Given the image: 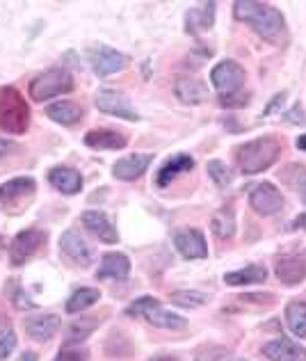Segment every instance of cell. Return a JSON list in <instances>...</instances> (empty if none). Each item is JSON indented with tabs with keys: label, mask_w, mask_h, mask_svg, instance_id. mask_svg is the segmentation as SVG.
Listing matches in <instances>:
<instances>
[{
	"label": "cell",
	"mask_w": 306,
	"mask_h": 361,
	"mask_svg": "<svg viewBox=\"0 0 306 361\" xmlns=\"http://www.w3.org/2000/svg\"><path fill=\"white\" fill-rule=\"evenodd\" d=\"M14 348H16V334H14V329L0 331V359H7L9 355L14 353Z\"/></svg>",
	"instance_id": "obj_36"
},
{
	"label": "cell",
	"mask_w": 306,
	"mask_h": 361,
	"mask_svg": "<svg viewBox=\"0 0 306 361\" xmlns=\"http://www.w3.org/2000/svg\"><path fill=\"white\" fill-rule=\"evenodd\" d=\"M90 62H92L94 73L105 78V75H114L126 69L128 58L123 53L110 49V46H97V49L90 51Z\"/></svg>",
	"instance_id": "obj_8"
},
{
	"label": "cell",
	"mask_w": 306,
	"mask_h": 361,
	"mask_svg": "<svg viewBox=\"0 0 306 361\" xmlns=\"http://www.w3.org/2000/svg\"><path fill=\"white\" fill-rule=\"evenodd\" d=\"M250 206L258 215H276L283 208V197L272 183H258L250 192Z\"/></svg>",
	"instance_id": "obj_9"
},
{
	"label": "cell",
	"mask_w": 306,
	"mask_h": 361,
	"mask_svg": "<svg viewBox=\"0 0 306 361\" xmlns=\"http://www.w3.org/2000/svg\"><path fill=\"white\" fill-rule=\"evenodd\" d=\"M281 156V142L276 137H258L252 142H245L243 147L235 149L238 169L243 174H261L267 167L276 163V158Z\"/></svg>",
	"instance_id": "obj_2"
},
{
	"label": "cell",
	"mask_w": 306,
	"mask_h": 361,
	"mask_svg": "<svg viewBox=\"0 0 306 361\" xmlns=\"http://www.w3.org/2000/svg\"><path fill=\"white\" fill-rule=\"evenodd\" d=\"M82 224H85V229L97 235L101 243H108V245L119 243V233L114 229V224L108 220V215H103L99 211H85Z\"/></svg>",
	"instance_id": "obj_16"
},
{
	"label": "cell",
	"mask_w": 306,
	"mask_h": 361,
	"mask_svg": "<svg viewBox=\"0 0 306 361\" xmlns=\"http://www.w3.org/2000/svg\"><path fill=\"white\" fill-rule=\"evenodd\" d=\"M21 361H37V355L35 353H23L21 355Z\"/></svg>",
	"instance_id": "obj_38"
},
{
	"label": "cell",
	"mask_w": 306,
	"mask_h": 361,
	"mask_svg": "<svg viewBox=\"0 0 306 361\" xmlns=\"http://www.w3.org/2000/svg\"><path fill=\"white\" fill-rule=\"evenodd\" d=\"M49 183L62 195H78L82 190V176L73 167L57 165L49 172Z\"/></svg>",
	"instance_id": "obj_18"
},
{
	"label": "cell",
	"mask_w": 306,
	"mask_h": 361,
	"mask_svg": "<svg viewBox=\"0 0 306 361\" xmlns=\"http://www.w3.org/2000/svg\"><path fill=\"white\" fill-rule=\"evenodd\" d=\"M7 149H9V145H7V142H5L3 137H0V156L7 154Z\"/></svg>",
	"instance_id": "obj_39"
},
{
	"label": "cell",
	"mask_w": 306,
	"mask_h": 361,
	"mask_svg": "<svg viewBox=\"0 0 306 361\" xmlns=\"http://www.w3.org/2000/svg\"><path fill=\"white\" fill-rule=\"evenodd\" d=\"M97 108L105 115H112V117H119V119H128V121H137L140 115L135 106H133V101L126 97L123 92L119 90H112V87H103L97 92Z\"/></svg>",
	"instance_id": "obj_5"
},
{
	"label": "cell",
	"mask_w": 306,
	"mask_h": 361,
	"mask_svg": "<svg viewBox=\"0 0 306 361\" xmlns=\"http://www.w3.org/2000/svg\"><path fill=\"white\" fill-rule=\"evenodd\" d=\"M208 176L215 180V185L217 188H226V185H231V180H233V172L228 169L222 160H208Z\"/></svg>",
	"instance_id": "obj_32"
},
{
	"label": "cell",
	"mask_w": 306,
	"mask_h": 361,
	"mask_svg": "<svg viewBox=\"0 0 306 361\" xmlns=\"http://www.w3.org/2000/svg\"><path fill=\"white\" fill-rule=\"evenodd\" d=\"M46 245V233L39 229H25L21 233H16V238L9 243V259L14 265H21L25 261H30L32 256Z\"/></svg>",
	"instance_id": "obj_7"
},
{
	"label": "cell",
	"mask_w": 306,
	"mask_h": 361,
	"mask_svg": "<svg viewBox=\"0 0 306 361\" xmlns=\"http://www.w3.org/2000/svg\"><path fill=\"white\" fill-rule=\"evenodd\" d=\"M151 156L149 154H130V156H123L121 160H117L112 167V174L114 178L119 180H135L142 174L147 172L149 165H151Z\"/></svg>",
	"instance_id": "obj_15"
},
{
	"label": "cell",
	"mask_w": 306,
	"mask_h": 361,
	"mask_svg": "<svg viewBox=\"0 0 306 361\" xmlns=\"http://www.w3.org/2000/svg\"><path fill=\"white\" fill-rule=\"evenodd\" d=\"M60 327H62V318L55 316V313H42V316L25 320V334L35 341H39V343L51 341L57 331H60Z\"/></svg>",
	"instance_id": "obj_12"
},
{
	"label": "cell",
	"mask_w": 306,
	"mask_h": 361,
	"mask_svg": "<svg viewBox=\"0 0 306 361\" xmlns=\"http://www.w3.org/2000/svg\"><path fill=\"white\" fill-rule=\"evenodd\" d=\"M94 320H78V322H71L69 327V334H66V345H78L87 338L92 331H94Z\"/></svg>",
	"instance_id": "obj_33"
},
{
	"label": "cell",
	"mask_w": 306,
	"mask_h": 361,
	"mask_svg": "<svg viewBox=\"0 0 306 361\" xmlns=\"http://www.w3.org/2000/svg\"><path fill=\"white\" fill-rule=\"evenodd\" d=\"M210 231L215 233V238L226 240L235 233V215L231 208H219L210 220Z\"/></svg>",
	"instance_id": "obj_27"
},
{
	"label": "cell",
	"mask_w": 306,
	"mask_h": 361,
	"mask_svg": "<svg viewBox=\"0 0 306 361\" xmlns=\"http://www.w3.org/2000/svg\"><path fill=\"white\" fill-rule=\"evenodd\" d=\"M247 103H250V94L245 90L233 94H219V106L222 108H245Z\"/></svg>",
	"instance_id": "obj_34"
},
{
	"label": "cell",
	"mask_w": 306,
	"mask_h": 361,
	"mask_svg": "<svg viewBox=\"0 0 306 361\" xmlns=\"http://www.w3.org/2000/svg\"><path fill=\"white\" fill-rule=\"evenodd\" d=\"M171 302L178 304V307H185V309H197V307H204V304L208 302V295H204V293L199 290H176L171 293Z\"/></svg>",
	"instance_id": "obj_31"
},
{
	"label": "cell",
	"mask_w": 306,
	"mask_h": 361,
	"mask_svg": "<svg viewBox=\"0 0 306 361\" xmlns=\"http://www.w3.org/2000/svg\"><path fill=\"white\" fill-rule=\"evenodd\" d=\"M174 245L176 250L180 252V256H185L190 261H197V259H206L208 256V245L204 233L199 229H180L174 235Z\"/></svg>",
	"instance_id": "obj_10"
},
{
	"label": "cell",
	"mask_w": 306,
	"mask_h": 361,
	"mask_svg": "<svg viewBox=\"0 0 306 361\" xmlns=\"http://www.w3.org/2000/svg\"><path fill=\"white\" fill-rule=\"evenodd\" d=\"M35 178L32 176H16V178H9L7 183L0 185V202L5 206L18 202L23 197H30L35 192Z\"/></svg>",
	"instance_id": "obj_22"
},
{
	"label": "cell",
	"mask_w": 306,
	"mask_h": 361,
	"mask_svg": "<svg viewBox=\"0 0 306 361\" xmlns=\"http://www.w3.org/2000/svg\"><path fill=\"white\" fill-rule=\"evenodd\" d=\"M130 274V261L128 256H123L119 252H112V254H105L103 261L97 270V277L99 279H126Z\"/></svg>",
	"instance_id": "obj_21"
},
{
	"label": "cell",
	"mask_w": 306,
	"mask_h": 361,
	"mask_svg": "<svg viewBox=\"0 0 306 361\" xmlns=\"http://www.w3.org/2000/svg\"><path fill=\"white\" fill-rule=\"evenodd\" d=\"M276 277L279 281L295 286L306 279V261L302 256H283V259L276 261Z\"/></svg>",
	"instance_id": "obj_23"
},
{
	"label": "cell",
	"mask_w": 306,
	"mask_h": 361,
	"mask_svg": "<svg viewBox=\"0 0 306 361\" xmlns=\"http://www.w3.org/2000/svg\"><path fill=\"white\" fill-rule=\"evenodd\" d=\"M174 94L180 103H188V106H199V103L208 101V87L195 75H180V78H176Z\"/></svg>",
	"instance_id": "obj_13"
},
{
	"label": "cell",
	"mask_w": 306,
	"mask_h": 361,
	"mask_svg": "<svg viewBox=\"0 0 306 361\" xmlns=\"http://www.w3.org/2000/svg\"><path fill=\"white\" fill-rule=\"evenodd\" d=\"M263 355L270 361H306V350L288 338L270 341V343L263 348Z\"/></svg>",
	"instance_id": "obj_19"
},
{
	"label": "cell",
	"mask_w": 306,
	"mask_h": 361,
	"mask_svg": "<svg viewBox=\"0 0 306 361\" xmlns=\"http://www.w3.org/2000/svg\"><path fill=\"white\" fill-rule=\"evenodd\" d=\"M245 69L235 60H222L213 71H210V82L219 94L240 92L245 85Z\"/></svg>",
	"instance_id": "obj_6"
},
{
	"label": "cell",
	"mask_w": 306,
	"mask_h": 361,
	"mask_svg": "<svg viewBox=\"0 0 306 361\" xmlns=\"http://www.w3.org/2000/svg\"><path fill=\"white\" fill-rule=\"evenodd\" d=\"M231 361H245V359H231Z\"/></svg>",
	"instance_id": "obj_44"
},
{
	"label": "cell",
	"mask_w": 306,
	"mask_h": 361,
	"mask_svg": "<svg viewBox=\"0 0 306 361\" xmlns=\"http://www.w3.org/2000/svg\"><path fill=\"white\" fill-rule=\"evenodd\" d=\"M60 250L64 252V256H69L73 263L82 265V268H87V265H92V261H94L92 247L87 245V240H85L80 233H75L73 229L64 231L60 235Z\"/></svg>",
	"instance_id": "obj_11"
},
{
	"label": "cell",
	"mask_w": 306,
	"mask_h": 361,
	"mask_svg": "<svg viewBox=\"0 0 306 361\" xmlns=\"http://www.w3.org/2000/svg\"><path fill=\"white\" fill-rule=\"evenodd\" d=\"M283 119L286 121H295V123H302L304 121V115H302V108L300 106H295L288 115H283Z\"/></svg>",
	"instance_id": "obj_37"
},
{
	"label": "cell",
	"mask_w": 306,
	"mask_h": 361,
	"mask_svg": "<svg viewBox=\"0 0 306 361\" xmlns=\"http://www.w3.org/2000/svg\"><path fill=\"white\" fill-rule=\"evenodd\" d=\"M233 14L238 21L250 23L256 35L267 42H281L286 35V21L281 12L267 3H254V0H238L233 5Z\"/></svg>",
	"instance_id": "obj_1"
},
{
	"label": "cell",
	"mask_w": 306,
	"mask_h": 361,
	"mask_svg": "<svg viewBox=\"0 0 306 361\" xmlns=\"http://www.w3.org/2000/svg\"><path fill=\"white\" fill-rule=\"evenodd\" d=\"M300 195H302V202H304V204H306V188H304V190H302V192H300Z\"/></svg>",
	"instance_id": "obj_43"
},
{
	"label": "cell",
	"mask_w": 306,
	"mask_h": 361,
	"mask_svg": "<svg viewBox=\"0 0 306 361\" xmlns=\"http://www.w3.org/2000/svg\"><path fill=\"white\" fill-rule=\"evenodd\" d=\"M295 224H298V226H304V229H306V215H302V217H300V220H298V222H295Z\"/></svg>",
	"instance_id": "obj_41"
},
{
	"label": "cell",
	"mask_w": 306,
	"mask_h": 361,
	"mask_svg": "<svg viewBox=\"0 0 306 361\" xmlns=\"http://www.w3.org/2000/svg\"><path fill=\"white\" fill-rule=\"evenodd\" d=\"M151 361H174L171 357H156V359H151Z\"/></svg>",
	"instance_id": "obj_42"
},
{
	"label": "cell",
	"mask_w": 306,
	"mask_h": 361,
	"mask_svg": "<svg viewBox=\"0 0 306 361\" xmlns=\"http://www.w3.org/2000/svg\"><path fill=\"white\" fill-rule=\"evenodd\" d=\"M195 169V158L192 156H188V154H178V156H171L165 165L160 167V172H158V185H169L171 180H174L176 176L180 174H185V172H192Z\"/></svg>",
	"instance_id": "obj_24"
},
{
	"label": "cell",
	"mask_w": 306,
	"mask_h": 361,
	"mask_svg": "<svg viewBox=\"0 0 306 361\" xmlns=\"http://www.w3.org/2000/svg\"><path fill=\"white\" fill-rule=\"evenodd\" d=\"M46 115L57 123L73 126V123H78L82 119L85 112L78 103H73V101H55V103H51V106H46Z\"/></svg>",
	"instance_id": "obj_25"
},
{
	"label": "cell",
	"mask_w": 306,
	"mask_h": 361,
	"mask_svg": "<svg viewBox=\"0 0 306 361\" xmlns=\"http://www.w3.org/2000/svg\"><path fill=\"white\" fill-rule=\"evenodd\" d=\"M286 322L295 336L306 338V302H290L286 307Z\"/></svg>",
	"instance_id": "obj_29"
},
{
	"label": "cell",
	"mask_w": 306,
	"mask_h": 361,
	"mask_svg": "<svg viewBox=\"0 0 306 361\" xmlns=\"http://www.w3.org/2000/svg\"><path fill=\"white\" fill-rule=\"evenodd\" d=\"M279 178L283 180L286 185H288L290 190H295V192H302V190L306 188V167L295 163V165H288L281 169Z\"/></svg>",
	"instance_id": "obj_30"
},
{
	"label": "cell",
	"mask_w": 306,
	"mask_h": 361,
	"mask_svg": "<svg viewBox=\"0 0 306 361\" xmlns=\"http://www.w3.org/2000/svg\"><path fill=\"white\" fill-rule=\"evenodd\" d=\"M55 361H87V353L80 345H64L57 353Z\"/></svg>",
	"instance_id": "obj_35"
},
{
	"label": "cell",
	"mask_w": 306,
	"mask_h": 361,
	"mask_svg": "<svg viewBox=\"0 0 306 361\" xmlns=\"http://www.w3.org/2000/svg\"><path fill=\"white\" fill-rule=\"evenodd\" d=\"M71 90H73V75L66 69H62V66H53V69L35 75L30 85H27V94H30V99L37 103L62 97V94Z\"/></svg>",
	"instance_id": "obj_4"
},
{
	"label": "cell",
	"mask_w": 306,
	"mask_h": 361,
	"mask_svg": "<svg viewBox=\"0 0 306 361\" xmlns=\"http://www.w3.org/2000/svg\"><path fill=\"white\" fill-rule=\"evenodd\" d=\"M101 300V290L99 288H90V286H82L73 293V295L66 300V313H80L85 309L94 307Z\"/></svg>",
	"instance_id": "obj_28"
},
{
	"label": "cell",
	"mask_w": 306,
	"mask_h": 361,
	"mask_svg": "<svg viewBox=\"0 0 306 361\" xmlns=\"http://www.w3.org/2000/svg\"><path fill=\"white\" fill-rule=\"evenodd\" d=\"M142 316L147 318L149 325L158 327V329H171V331H180L188 327V320L183 316H178V313H171V311H165L160 307V302L156 300L153 304L145 309Z\"/></svg>",
	"instance_id": "obj_17"
},
{
	"label": "cell",
	"mask_w": 306,
	"mask_h": 361,
	"mask_svg": "<svg viewBox=\"0 0 306 361\" xmlns=\"http://www.w3.org/2000/svg\"><path fill=\"white\" fill-rule=\"evenodd\" d=\"M267 279V270L263 265H247L243 270L224 274V281L228 286H258Z\"/></svg>",
	"instance_id": "obj_26"
},
{
	"label": "cell",
	"mask_w": 306,
	"mask_h": 361,
	"mask_svg": "<svg viewBox=\"0 0 306 361\" xmlns=\"http://www.w3.org/2000/svg\"><path fill=\"white\" fill-rule=\"evenodd\" d=\"M30 126V108L14 85H5L0 87V128L12 133V135H21Z\"/></svg>",
	"instance_id": "obj_3"
},
{
	"label": "cell",
	"mask_w": 306,
	"mask_h": 361,
	"mask_svg": "<svg viewBox=\"0 0 306 361\" xmlns=\"http://www.w3.org/2000/svg\"><path fill=\"white\" fill-rule=\"evenodd\" d=\"M298 149H306V135L298 140Z\"/></svg>",
	"instance_id": "obj_40"
},
{
	"label": "cell",
	"mask_w": 306,
	"mask_h": 361,
	"mask_svg": "<svg viewBox=\"0 0 306 361\" xmlns=\"http://www.w3.org/2000/svg\"><path fill=\"white\" fill-rule=\"evenodd\" d=\"M82 142L87 145L90 149H97V151H117L123 149L128 145V140L123 133L119 130H108V128H94L85 133Z\"/></svg>",
	"instance_id": "obj_14"
},
{
	"label": "cell",
	"mask_w": 306,
	"mask_h": 361,
	"mask_svg": "<svg viewBox=\"0 0 306 361\" xmlns=\"http://www.w3.org/2000/svg\"><path fill=\"white\" fill-rule=\"evenodd\" d=\"M215 23V3H199L197 7L188 9L185 14V30L188 35H199L213 27Z\"/></svg>",
	"instance_id": "obj_20"
}]
</instances>
